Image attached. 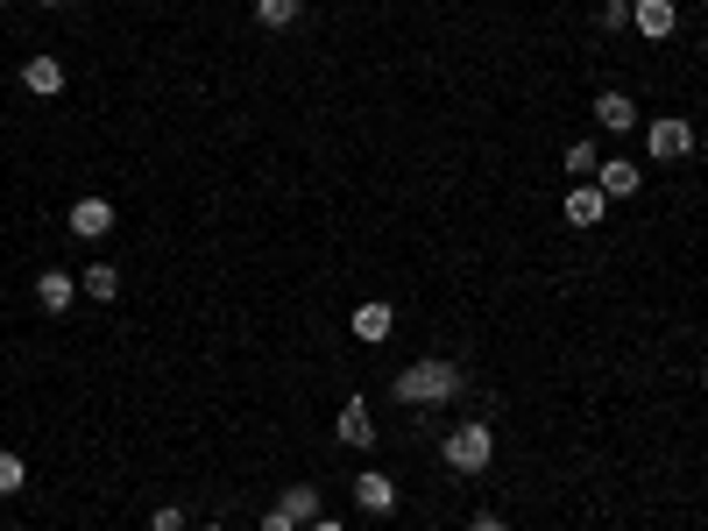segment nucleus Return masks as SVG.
Masks as SVG:
<instances>
[{
  "label": "nucleus",
  "instance_id": "9b49d317",
  "mask_svg": "<svg viewBox=\"0 0 708 531\" xmlns=\"http://www.w3.org/2000/svg\"><path fill=\"white\" fill-rule=\"evenodd\" d=\"M596 121L609 128V136H630V128H638V100H630V92H602V100H596Z\"/></svg>",
  "mask_w": 708,
  "mask_h": 531
},
{
  "label": "nucleus",
  "instance_id": "412c9836",
  "mask_svg": "<svg viewBox=\"0 0 708 531\" xmlns=\"http://www.w3.org/2000/svg\"><path fill=\"white\" fill-rule=\"evenodd\" d=\"M468 531H510V524L496 518V510H475V518H468Z\"/></svg>",
  "mask_w": 708,
  "mask_h": 531
},
{
  "label": "nucleus",
  "instance_id": "2eb2a0df",
  "mask_svg": "<svg viewBox=\"0 0 708 531\" xmlns=\"http://www.w3.org/2000/svg\"><path fill=\"white\" fill-rule=\"evenodd\" d=\"M79 291H86V298H121V270H113V262H86V270H79Z\"/></svg>",
  "mask_w": 708,
  "mask_h": 531
},
{
  "label": "nucleus",
  "instance_id": "f8f14e48",
  "mask_svg": "<svg viewBox=\"0 0 708 531\" xmlns=\"http://www.w3.org/2000/svg\"><path fill=\"white\" fill-rule=\"evenodd\" d=\"M596 184H602L609 199H630V192H638V163H630V157H602L596 163Z\"/></svg>",
  "mask_w": 708,
  "mask_h": 531
},
{
  "label": "nucleus",
  "instance_id": "6ab92c4d",
  "mask_svg": "<svg viewBox=\"0 0 708 531\" xmlns=\"http://www.w3.org/2000/svg\"><path fill=\"white\" fill-rule=\"evenodd\" d=\"M602 29H630V0H602Z\"/></svg>",
  "mask_w": 708,
  "mask_h": 531
},
{
  "label": "nucleus",
  "instance_id": "4468645a",
  "mask_svg": "<svg viewBox=\"0 0 708 531\" xmlns=\"http://www.w3.org/2000/svg\"><path fill=\"white\" fill-rule=\"evenodd\" d=\"M277 510H283L291 524H312V518H319V489H312V482H291V489L277 497Z\"/></svg>",
  "mask_w": 708,
  "mask_h": 531
},
{
  "label": "nucleus",
  "instance_id": "f03ea898",
  "mask_svg": "<svg viewBox=\"0 0 708 531\" xmlns=\"http://www.w3.org/2000/svg\"><path fill=\"white\" fill-rule=\"evenodd\" d=\"M439 453H447L453 475H482V468L496 461V432H489L482 419H468V425H453V432H447V447H439Z\"/></svg>",
  "mask_w": 708,
  "mask_h": 531
},
{
  "label": "nucleus",
  "instance_id": "a211bd4d",
  "mask_svg": "<svg viewBox=\"0 0 708 531\" xmlns=\"http://www.w3.org/2000/svg\"><path fill=\"white\" fill-rule=\"evenodd\" d=\"M22 482H29V461L0 447V497H22Z\"/></svg>",
  "mask_w": 708,
  "mask_h": 531
},
{
  "label": "nucleus",
  "instance_id": "1a4fd4ad",
  "mask_svg": "<svg viewBox=\"0 0 708 531\" xmlns=\"http://www.w3.org/2000/svg\"><path fill=\"white\" fill-rule=\"evenodd\" d=\"M355 503L369 510V518H390V510H397V482L390 475H355Z\"/></svg>",
  "mask_w": 708,
  "mask_h": 531
},
{
  "label": "nucleus",
  "instance_id": "393cba45",
  "mask_svg": "<svg viewBox=\"0 0 708 531\" xmlns=\"http://www.w3.org/2000/svg\"><path fill=\"white\" fill-rule=\"evenodd\" d=\"M199 531H220V524H199Z\"/></svg>",
  "mask_w": 708,
  "mask_h": 531
},
{
  "label": "nucleus",
  "instance_id": "f3484780",
  "mask_svg": "<svg viewBox=\"0 0 708 531\" xmlns=\"http://www.w3.org/2000/svg\"><path fill=\"white\" fill-rule=\"evenodd\" d=\"M298 14H305V0H256V22L262 29H291Z\"/></svg>",
  "mask_w": 708,
  "mask_h": 531
},
{
  "label": "nucleus",
  "instance_id": "20e7f679",
  "mask_svg": "<svg viewBox=\"0 0 708 531\" xmlns=\"http://www.w3.org/2000/svg\"><path fill=\"white\" fill-rule=\"evenodd\" d=\"M630 29H638L645 43H666V36L680 29V8L674 0H630Z\"/></svg>",
  "mask_w": 708,
  "mask_h": 531
},
{
  "label": "nucleus",
  "instance_id": "0eeeda50",
  "mask_svg": "<svg viewBox=\"0 0 708 531\" xmlns=\"http://www.w3.org/2000/svg\"><path fill=\"white\" fill-rule=\"evenodd\" d=\"M333 440H348V447H376V419H369V404H361V397H348V404H340Z\"/></svg>",
  "mask_w": 708,
  "mask_h": 531
},
{
  "label": "nucleus",
  "instance_id": "aec40b11",
  "mask_svg": "<svg viewBox=\"0 0 708 531\" xmlns=\"http://www.w3.org/2000/svg\"><path fill=\"white\" fill-rule=\"evenodd\" d=\"M149 524H157V531H185V510H178V503H163V510H157V518H149Z\"/></svg>",
  "mask_w": 708,
  "mask_h": 531
},
{
  "label": "nucleus",
  "instance_id": "9d476101",
  "mask_svg": "<svg viewBox=\"0 0 708 531\" xmlns=\"http://www.w3.org/2000/svg\"><path fill=\"white\" fill-rule=\"evenodd\" d=\"M71 291H79L71 270H43V277H36V305H43V312H71Z\"/></svg>",
  "mask_w": 708,
  "mask_h": 531
},
{
  "label": "nucleus",
  "instance_id": "4be33fe9",
  "mask_svg": "<svg viewBox=\"0 0 708 531\" xmlns=\"http://www.w3.org/2000/svg\"><path fill=\"white\" fill-rule=\"evenodd\" d=\"M262 531H298V524L283 518V510H270V518H262Z\"/></svg>",
  "mask_w": 708,
  "mask_h": 531
},
{
  "label": "nucleus",
  "instance_id": "5701e85b",
  "mask_svg": "<svg viewBox=\"0 0 708 531\" xmlns=\"http://www.w3.org/2000/svg\"><path fill=\"white\" fill-rule=\"evenodd\" d=\"M305 531H340V524H333V518H312V524H305Z\"/></svg>",
  "mask_w": 708,
  "mask_h": 531
},
{
  "label": "nucleus",
  "instance_id": "7ed1b4c3",
  "mask_svg": "<svg viewBox=\"0 0 708 531\" xmlns=\"http://www.w3.org/2000/svg\"><path fill=\"white\" fill-rule=\"evenodd\" d=\"M645 157H659V163L695 157V121H680V113H659V121L645 128Z\"/></svg>",
  "mask_w": 708,
  "mask_h": 531
},
{
  "label": "nucleus",
  "instance_id": "dca6fc26",
  "mask_svg": "<svg viewBox=\"0 0 708 531\" xmlns=\"http://www.w3.org/2000/svg\"><path fill=\"white\" fill-rule=\"evenodd\" d=\"M560 163H567V178H574V184H588V178H596V163H602V149H596V142H567V157H560Z\"/></svg>",
  "mask_w": 708,
  "mask_h": 531
},
{
  "label": "nucleus",
  "instance_id": "b1692460",
  "mask_svg": "<svg viewBox=\"0 0 708 531\" xmlns=\"http://www.w3.org/2000/svg\"><path fill=\"white\" fill-rule=\"evenodd\" d=\"M43 8H64V0H43Z\"/></svg>",
  "mask_w": 708,
  "mask_h": 531
},
{
  "label": "nucleus",
  "instance_id": "6e6552de",
  "mask_svg": "<svg viewBox=\"0 0 708 531\" xmlns=\"http://www.w3.org/2000/svg\"><path fill=\"white\" fill-rule=\"evenodd\" d=\"M71 234H86V241L113 234V206L107 199H71Z\"/></svg>",
  "mask_w": 708,
  "mask_h": 531
},
{
  "label": "nucleus",
  "instance_id": "423d86ee",
  "mask_svg": "<svg viewBox=\"0 0 708 531\" xmlns=\"http://www.w3.org/2000/svg\"><path fill=\"white\" fill-rule=\"evenodd\" d=\"M22 92H36V100H57V92H64V64L36 50L29 64H22Z\"/></svg>",
  "mask_w": 708,
  "mask_h": 531
},
{
  "label": "nucleus",
  "instance_id": "39448f33",
  "mask_svg": "<svg viewBox=\"0 0 708 531\" xmlns=\"http://www.w3.org/2000/svg\"><path fill=\"white\" fill-rule=\"evenodd\" d=\"M602 220H609V192L596 178L574 184V192H567V227H602Z\"/></svg>",
  "mask_w": 708,
  "mask_h": 531
},
{
  "label": "nucleus",
  "instance_id": "a878e982",
  "mask_svg": "<svg viewBox=\"0 0 708 531\" xmlns=\"http://www.w3.org/2000/svg\"><path fill=\"white\" fill-rule=\"evenodd\" d=\"M701 390H708V375H701Z\"/></svg>",
  "mask_w": 708,
  "mask_h": 531
},
{
  "label": "nucleus",
  "instance_id": "ddd939ff",
  "mask_svg": "<svg viewBox=\"0 0 708 531\" xmlns=\"http://www.w3.org/2000/svg\"><path fill=\"white\" fill-rule=\"evenodd\" d=\"M355 340L361 348H382V340H390V305H376V298L355 305Z\"/></svg>",
  "mask_w": 708,
  "mask_h": 531
},
{
  "label": "nucleus",
  "instance_id": "f257e3e1",
  "mask_svg": "<svg viewBox=\"0 0 708 531\" xmlns=\"http://www.w3.org/2000/svg\"><path fill=\"white\" fill-rule=\"evenodd\" d=\"M397 397L405 404H447V397H461V369L453 362H411L397 375Z\"/></svg>",
  "mask_w": 708,
  "mask_h": 531
}]
</instances>
